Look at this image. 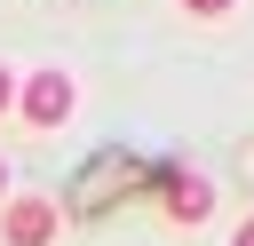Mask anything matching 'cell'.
Wrapping results in <instances>:
<instances>
[{"label": "cell", "mask_w": 254, "mask_h": 246, "mask_svg": "<svg viewBox=\"0 0 254 246\" xmlns=\"http://www.w3.org/2000/svg\"><path fill=\"white\" fill-rule=\"evenodd\" d=\"M0 230H8V246H56V230H64V206H56V198H40V190H16Z\"/></svg>", "instance_id": "cell-1"}, {"label": "cell", "mask_w": 254, "mask_h": 246, "mask_svg": "<svg viewBox=\"0 0 254 246\" xmlns=\"http://www.w3.org/2000/svg\"><path fill=\"white\" fill-rule=\"evenodd\" d=\"M16 103H24V119L48 135V127H64V119H71V79H64V71H32Z\"/></svg>", "instance_id": "cell-2"}, {"label": "cell", "mask_w": 254, "mask_h": 246, "mask_svg": "<svg viewBox=\"0 0 254 246\" xmlns=\"http://www.w3.org/2000/svg\"><path fill=\"white\" fill-rule=\"evenodd\" d=\"M206 206H214L206 175H167V214L175 222H206Z\"/></svg>", "instance_id": "cell-3"}, {"label": "cell", "mask_w": 254, "mask_h": 246, "mask_svg": "<svg viewBox=\"0 0 254 246\" xmlns=\"http://www.w3.org/2000/svg\"><path fill=\"white\" fill-rule=\"evenodd\" d=\"M183 8H190V16H230L238 0H183Z\"/></svg>", "instance_id": "cell-4"}, {"label": "cell", "mask_w": 254, "mask_h": 246, "mask_svg": "<svg viewBox=\"0 0 254 246\" xmlns=\"http://www.w3.org/2000/svg\"><path fill=\"white\" fill-rule=\"evenodd\" d=\"M8 103H16V79H8V63H0V111H8Z\"/></svg>", "instance_id": "cell-5"}, {"label": "cell", "mask_w": 254, "mask_h": 246, "mask_svg": "<svg viewBox=\"0 0 254 246\" xmlns=\"http://www.w3.org/2000/svg\"><path fill=\"white\" fill-rule=\"evenodd\" d=\"M230 246H254V214H246V222H238V238H230Z\"/></svg>", "instance_id": "cell-6"}, {"label": "cell", "mask_w": 254, "mask_h": 246, "mask_svg": "<svg viewBox=\"0 0 254 246\" xmlns=\"http://www.w3.org/2000/svg\"><path fill=\"white\" fill-rule=\"evenodd\" d=\"M0 198H8V159H0Z\"/></svg>", "instance_id": "cell-7"}]
</instances>
